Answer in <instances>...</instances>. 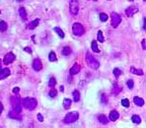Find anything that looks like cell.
Listing matches in <instances>:
<instances>
[{"label": "cell", "mask_w": 146, "mask_h": 128, "mask_svg": "<svg viewBox=\"0 0 146 128\" xmlns=\"http://www.w3.org/2000/svg\"><path fill=\"white\" fill-rule=\"evenodd\" d=\"M22 105L27 109L29 110H34L36 107H37V104H38V102L37 100L34 99V98H26L24 100H22Z\"/></svg>", "instance_id": "6da1fadb"}, {"label": "cell", "mask_w": 146, "mask_h": 128, "mask_svg": "<svg viewBox=\"0 0 146 128\" xmlns=\"http://www.w3.org/2000/svg\"><path fill=\"white\" fill-rule=\"evenodd\" d=\"M86 62H87L88 66L91 67L92 69L97 70L99 67H100V62H99L98 60L94 56H93L92 54H90L89 52L86 53Z\"/></svg>", "instance_id": "7a4b0ae2"}, {"label": "cell", "mask_w": 146, "mask_h": 128, "mask_svg": "<svg viewBox=\"0 0 146 128\" xmlns=\"http://www.w3.org/2000/svg\"><path fill=\"white\" fill-rule=\"evenodd\" d=\"M11 104L13 106V110L16 113H21L22 111V105H21V100L19 97H13L11 98Z\"/></svg>", "instance_id": "3957f363"}, {"label": "cell", "mask_w": 146, "mask_h": 128, "mask_svg": "<svg viewBox=\"0 0 146 128\" xmlns=\"http://www.w3.org/2000/svg\"><path fill=\"white\" fill-rule=\"evenodd\" d=\"M79 118V113L77 111H72V112H68L64 117V123L69 124V123H73Z\"/></svg>", "instance_id": "277c9868"}, {"label": "cell", "mask_w": 146, "mask_h": 128, "mask_svg": "<svg viewBox=\"0 0 146 128\" xmlns=\"http://www.w3.org/2000/svg\"><path fill=\"white\" fill-rule=\"evenodd\" d=\"M85 32L84 27L80 24V23H74L72 26V33L73 35L76 36V37H81Z\"/></svg>", "instance_id": "5b68a950"}, {"label": "cell", "mask_w": 146, "mask_h": 128, "mask_svg": "<svg viewBox=\"0 0 146 128\" xmlns=\"http://www.w3.org/2000/svg\"><path fill=\"white\" fill-rule=\"evenodd\" d=\"M69 1V11L72 16H76L79 11V2L78 0H68Z\"/></svg>", "instance_id": "8992f818"}, {"label": "cell", "mask_w": 146, "mask_h": 128, "mask_svg": "<svg viewBox=\"0 0 146 128\" xmlns=\"http://www.w3.org/2000/svg\"><path fill=\"white\" fill-rule=\"evenodd\" d=\"M111 18H112V26L114 27V28H117L122 22L121 16H119L118 14H117V13H115V12H112L111 14Z\"/></svg>", "instance_id": "52a82bcc"}, {"label": "cell", "mask_w": 146, "mask_h": 128, "mask_svg": "<svg viewBox=\"0 0 146 128\" xmlns=\"http://www.w3.org/2000/svg\"><path fill=\"white\" fill-rule=\"evenodd\" d=\"M15 59H16V55L14 54V53H13V52H8L7 54L4 56V58H3V63L5 65H8V64L12 63Z\"/></svg>", "instance_id": "ba28073f"}, {"label": "cell", "mask_w": 146, "mask_h": 128, "mask_svg": "<svg viewBox=\"0 0 146 128\" xmlns=\"http://www.w3.org/2000/svg\"><path fill=\"white\" fill-rule=\"evenodd\" d=\"M138 11L139 10L136 6H129V7H127V10H125V14H127V17H132L134 14H136Z\"/></svg>", "instance_id": "9c48e42d"}, {"label": "cell", "mask_w": 146, "mask_h": 128, "mask_svg": "<svg viewBox=\"0 0 146 128\" xmlns=\"http://www.w3.org/2000/svg\"><path fill=\"white\" fill-rule=\"evenodd\" d=\"M33 68L36 71H41L43 69V63L39 58L34 59V61H33Z\"/></svg>", "instance_id": "30bf717a"}, {"label": "cell", "mask_w": 146, "mask_h": 128, "mask_svg": "<svg viewBox=\"0 0 146 128\" xmlns=\"http://www.w3.org/2000/svg\"><path fill=\"white\" fill-rule=\"evenodd\" d=\"M10 74H11L10 69H8V68L1 69V70H0V80H3V79H5V78L9 77Z\"/></svg>", "instance_id": "8fae6325"}, {"label": "cell", "mask_w": 146, "mask_h": 128, "mask_svg": "<svg viewBox=\"0 0 146 128\" xmlns=\"http://www.w3.org/2000/svg\"><path fill=\"white\" fill-rule=\"evenodd\" d=\"M122 87L121 86H118V84H114V86H112V94L114 96H117L119 93L122 92Z\"/></svg>", "instance_id": "7c38bea8"}, {"label": "cell", "mask_w": 146, "mask_h": 128, "mask_svg": "<svg viewBox=\"0 0 146 128\" xmlns=\"http://www.w3.org/2000/svg\"><path fill=\"white\" fill-rule=\"evenodd\" d=\"M118 117H119V113L116 110L111 111L109 114V120H111V121H116Z\"/></svg>", "instance_id": "4fadbf2b"}, {"label": "cell", "mask_w": 146, "mask_h": 128, "mask_svg": "<svg viewBox=\"0 0 146 128\" xmlns=\"http://www.w3.org/2000/svg\"><path fill=\"white\" fill-rule=\"evenodd\" d=\"M79 72H80V66H79L78 64H74L71 67V69L69 71L70 75H76V74H78Z\"/></svg>", "instance_id": "5bb4252c"}, {"label": "cell", "mask_w": 146, "mask_h": 128, "mask_svg": "<svg viewBox=\"0 0 146 128\" xmlns=\"http://www.w3.org/2000/svg\"><path fill=\"white\" fill-rule=\"evenodd\" d=\"M8 116L10 117V118H12V119H17V120H22V117L19 115V113H16L14 110H11L10 112H9V114H8Z\"/></svg>", "instance_id": "9a60e30c"}, {"label": "cell", "mask_w": 146, "mask_h": 128, "mask_svg": "<svg viewBox=\"0 0 146 128\" xmlns=\"http://www.w3.org/2000/svg\"><path fill=\"white\" fill-rule=\"evenodd\" d=\"M39 19H36V20H34V21L31 22V23L28 25V29H30V30H34V29H36V28H37V26L39 25Z\"/></svg>", "instance_id": "2e32d148"}, {"label": "cell", "mask_w": 146, "mask_h": 128, "mask_svg": "<svg viewBox=\"0 0 146 128\" xmlns=\"http://www.w3.org/2000/svg\"><path fill=\"white\" fill-rule=\"evenodd\" d=\"M133 102L137 106H142L144 104V100L142 98H139V97H134Z\"/></svg>", "instance_id": "e0dca14e"}, {"label": "cell", "mask_w": 146, "mask_h": 128, "mask_svg": "<svg viewBox=\"0 0 146 128\" xmlns=\"http://www.w3.org/2000/svg\"><path fill=\"white\" fill-rule=\"evenodd\" d=\"M98 120L100 121L102 124H108V122H109V118L106 115H104V114H100V115L98 116Z\"/></svg>", "instance_id": "ac0fdd59"}, {"label": "cell", "mask_w": 146, "mask_h": 128, "mask_svg": "<svg viewBox=\"0 0 146 128\" xmlns=\"http://www.w3.org/2000/svg\"><path fill=\"white\" fill-rule=\"evenodd\" d=\"M72 95H73V100H74L75 103H78L79 100H80V93H79L78 90H74V91H73Z\"/></svg>", "instance_id": "d6986e66"}, {"label": "cell", "mask_w": 146, "mask_h": 128, "mask_svg": "<svg viewBox=\"0 0 146 128\" xmlns=\"http://www.w3.org/2000/svg\"><path fill=\"white\" fill-rule=\"evenodd\" d=\"M19 15H20V17H21L23 20L27 19V11H26V9L24 7H21L19 9Z\"/></svg>", "instance_id": "ffe728a7"}, {"label": "cell", "mask_w": 146, "mask_h": 128, "mask_svg": "<svg viewBox=\"0 0 146 128\" xmlns=\"http://www.w3.org/2000/svg\"><path fill=\"white\" fill-rule=\"evenodd\" d=\"M130 72L132 74H135V75H140V76L143 75V71L141 69H136L134 67H130Z\"/></svg>", "instance_id": "44dd1931"}, {"label": "cell", "mask_w": 146, "mask_h": 128, "mask_svg": "<svg viewBox=\"0 0 146 128\" xmlns=\"http://www.w3.org/2000/svg\"><path fill=\"white\" fill-rule=\"evenodd\" d=\"M91 47H92V50L94 51V52H97V53L100 52V49H99V47H98V44H97V42H96V40H93V42H92Z\"/></svg>", "instance_id": "7402d4cb"}, {"label": "cell", "mask_w": 146, "mask_h": 128, "mask_svg": "<svg viewBox=\"0 0 146 128\" xmlns=\"http://www.w3.org/2000/svg\"><path fill=\"white\" fill-rule=\"evenodd\" d=\"M71 104H72L71 100H69V99H64L63 100V106H64L65 109H68L71 106Z\"/></svg>", "instance_id": "603a6c76"}, {"label": "cell", "mask_w": 146, "mask_h": 128, "mask_svg": "<svg viewBox=\"0 0 146 128\" xmlns=\"http://www.w3.org/2000/svg\"><path fill=\"white\" fill-rule=\"evenodd\" d=\"M54 31L57 33L58 37L60 38H64V33H63V31H62L60 28H58V27H55V28L54 29Z\"/></svg>", "instance_id": "cb8c5ba5"}, {"label": "cell", "mask_w": 146, "mask_h": 128, "mask_svg": "<svg viewBox=\"0 0 146 128\" xmlns=\"http://www.w3.org/2000/svg\"><path fill=\"white\" fill-rule=\"evenodd\" d=\"M131 120H132V122L135 123V124H139L141 122V118L139 115H136V114H134V115H132L131 116Z\"/></svg>", "instance_id": "d4e9b609"}, {"label": "cell", "mask_w": 146, "mask_h": 128, "mask_svg": "<svg viewBox=\"0 0 146 128\" xmlns=\"http://www.w3.org/2000/svg\"><path fill=\"white\" fill-rule=\"evenodd\" d=\"M70 53H71V48L69 46H64L62 49V54L64 56H68V55H70Z\"/></svg>", "instance_id": "484cf974"}, {"label": "cell", "mask_w": 146, "mask_h": 128, "mask_svg": "<svg viewBox=\"0 0 146 128\" xmlns=\"http://www.w3.org/2000/svg\"><path fill=\"white\" fill-rule=\"evenodd\" d=\"M49 61L51 62H55L56 60H57V57L55 55V53L54 51H50L49 52Z\"/></svg>", "instance_id": "4316f807"}, {"label": "cell", "mask_w": 146, "mask_h": 128, "mask_svg": "<svg viewBox=\"0 0 146 128\" xmlns=\"http://www.w3.org/2000/svg\"><path fill=\"white\" fill-rule=\"evenodd\" d=\"M6 30H7V23L5 21H0V31L5 32Z\"/></svg>", "instance_id": "83f0119b"}, {"label": "cell", "mask_w": 146, "mask_h": 128, "mask_svg": "<svg viewBox=\"0 0 146 128\" xmlns=\"http://www.w3.org/2000/svg\"><path fill=\"white\" fill-rule=\"evenodd\" d=\"M97 39H98V42H100V43H104V37H103V33L102 31H99L98 32V35H97Z\"/></svg>", "instance_id": "f1b7e54d"}, {"label": "cell", "mask_w": 146, "mask_h": 128, "mask_svg": "<svg viewBox=\"0 0 146 128\" xmlns=\"http://www.w3.org/2000/svg\"><path fill=\"white\" fill-rule=\"evenodd\" d=\"M55 84H56L55 78H54V77H50V79H49V86L50 87V88H54V87L55 86Z\"/></svg>", "instance_id": "f546056e"}, {"label": "cell", "mask_w": 146, "mask_h": 128, "mask_svg": "<svg viewBox=\"0 0 146 128\" xmlns=\"http://www.w3.org/2000/svg\"><path fill=\"white\" fill-rule=\"evenodd\" d=\"M100 20L102 22H106L108 20V15L106 13H100Z\"/></svg>", "instance_id": "4dcf8cb0"}, {"label": "cell", "mask_w": 146, "mask_h": 128, "mask_svg": "<svg viewBox=\"0 0 146 128\" xmlns=\"http://www.w3.org/2000/svg\"><path fill=\"white\" fill-rule=\"evenodd\" d=\"M112 73H114V75L116 76V78H117V77H119L122 75V71L119 70L118 68H115L114 71H112Z\"/></svg>", "instance_id": "1f68e13d"}, {"label": "cell", "mask_w": 146, "mask_h": 128, "mask_svg": "<svg viewBox=\"0 0 146 128\" xmlns=\"http://www.w3.org/2000/svg\"><path fill=\"white\" fill-rule=\"evenodd\" d=\"M127 88H128L129 90H131V89H133L134 83H133V81H132V80L130 79V80H127Z\"/></svg>", "instance_id": "d6a6232c"}, {"label": "cell", "mask_w": 146, "mask_h": 128, "mask_svg": "<svg viewBox=\"0 0 146 128\" xmlns=\"http://www.w3.org/2000/svg\"><path fill=\"white\" fill-rule=\"evenodd\" d=\"M122 104L124 106V107H128L129 106V100L127 99H123L122 100Z\"/></svg>", "instance_id": "836d02e7"}, {"label": "cell", "mask_w": 146, "mask_h": 128, "mask_svg": "<svg viewBox=\"0 0 146 128\" xmlns=\"http://www.w3.org/2000/svg\"><path fill=\"white\" fill-rule=\"evenodd\" d=\"M56 95H57V92L54 88H52V90H50V92H49V97L50 98H55Z\"/></svg>", "instance_id": "e575fe53"}, {"label": "cell", "mask_w": 146, "mask_h": 128, "mask_svg": "<svg viewBox=\"0 0 146 128\" xmlns=\"http://www.w3.org/2000/svg\"><path fill=\"white\" fill-rule=\"evenodd\" d=\"M102 102L104 104H108V98L106 97L105 94H102Z\"/></svg>", "instance_id": "d590c367"}, {"label": "cell", "mask_w": 146, "mask_h": 128, "mask_svg": "<svg viewBox=\"0 0 146 128\" xmlns=\"http://www.w3.org/2000/svg\"><path fill=\"white\" fill-rule=\"evenodd\" d=\"M38 120L39 121V122H43L44 121V117H43V115L41 113H38Z\"/></svg>", "instance_id": "8d00e7d4"}, {"label": "cell", "mask_w": 146, "mask_h": 128, "mask_svg": "<svg viewBox=\"0 0 146 128\" xmlns=\"http://www.w3.org/2000/svg\"><path fill=\"white\" fill-rule=\"evenodd\" d=\"M19 93H20V89L18 88V87L13 89V94H19Z\"/></svg>", "instance_id": "74e56055"}, {"label": "cell", "mask_w": 146, "mask_h": 128, "mask_svg": "<svg viewBox=\"0 0 146 128\" xmlns=\"http://www.w3.org/2000/svg\"><path fill=\"white\" fill-rule=\"evenodd\" d=\"M24 50H25L26 52H29V53H32V49H31L30 47H25V48H24Z\"/></svg>", "instance_id": "f35d334b"}, {"label": "cell", "mask_w": 146, "mask_h": 128, "mask_svg": "<svg viewBox=\"0 0 146 128\" xmlns=\"http://www.w3.org/2000/svg\"><path fill=\"white\" fill-rule=\"evenodd\" d=\"M142 48L143 49H146V45H145V39H142Z\"/></svg>", "instance_id": "ab89813d"}, {"label": "cell", "mask_w": 146, "mask_h": 128, "mask_svg": "<svg viewBox=\"0 0 146 128\" xmlns=\"http://www.w3.org/2000/svg\"><path fill=\"white\" fill-rule=\"evenodd\" d=\"M2 111H3V104H2L1 103H0V115H1Z\"/></svg>", "instance_id": "60d3db41"}, {"label": "cell", "mask_w": 146, "mask_h": 128, "mask_svg": "<svg viewBox=\"0 0 146 128\" xmlns=\"http://www.w3.org/2000/svg\"><path fill=\"white\" fill-rule=\"evenodd\" d=\"M143 30H145V18H143Z\"/></svg>", "instance_id": "b9f144b4"}, {"label": "cell", "mask_w": 146, "mask_h": 128, "mask_svg": "<svg viewBox=\"0 0 146 128\" xmlns=\"http://www.w3.org/2000/svg\"><path fill=\"white\" fill-rule=\"evenodd\" d=\"M63 90H64V88H63V86H60V91H61V92H62V91H63Z\"/></svg>", "instance_id": "7bdbcfd3"}, {"label": "cell", "mask_w": 146, "mask_h": 128, "mask_svg": "<svg viewBox=\"0 0 146 128\" xmlns=\"http://www.w3.org/2000/svg\"><path fill=\"white\" fill-rule=\"evenodd\" d=\"M1 64H2V61H1V59H0V68H1Z\"/></svg>", "instance_id": "ee69618b"}, {"label": "cell", "mask_w": 146, "mask_h": 128, "mask_svg": "<svg viewBox=\"0 0 146 128\" xmlns=\"http://www.w3.org/2000/svg\"><path fill=\"white\" fill-rule=\"evenodd\" d=\"M17 1H18V2H21V1H23V0H17Z\"/></svg>", "instance_id": "f6af8a7d"}, {"label": "cell", "mask_w": 146, "mask_h": 128, "mask_svg": "<svg viewBox=\"0 0 146 128\" xmlns=\"http://www.w3.org/2000/svg\"><path fill=\"white\" fill-rule=\"evenodd\" d=\"M93 1H98V0H93Z\"/></svg>", "instance_id": "bcb514c9"}, {"label": "cell", "mask_w": 146, "mask_h": 128, "mask_svg": "<svg viewBox=\"0 0 146 128\" xmlns=\"http://www.w3.org/2000/svg\"><path fill=\"white\" fill-rule=\"evenodd\" d=\"M129 1H133V0H129Z\"/></svg>", "instance_id": "7dc6e473"}, {"label": "cell", "mask_w": 146, "mask_h": 128, "mask_svg": "<svg viewBox=\"0 0 146 128\" xmlns=\"http://www.w3.org/2000/svg\"><path fill=\"white\" fill-rule=\"evenodd\" d=\"M143 1H146V0H143Z\"/></svg>", "instance_id": "c3c4849f"}, {"label": "cell", "mask_w": 146, "mask_h": 128, "mask_svg": "<svg viewBox=\"0 0 146 128\" xmlns=\"http://www.w3.org/2000/svg\"><path fill=\"white\" fill-rule=\"evenodd\" d=\"M0 12H1V11H0Z\"/></svg>", "instance_id": "681fc988"}]
</instances>
